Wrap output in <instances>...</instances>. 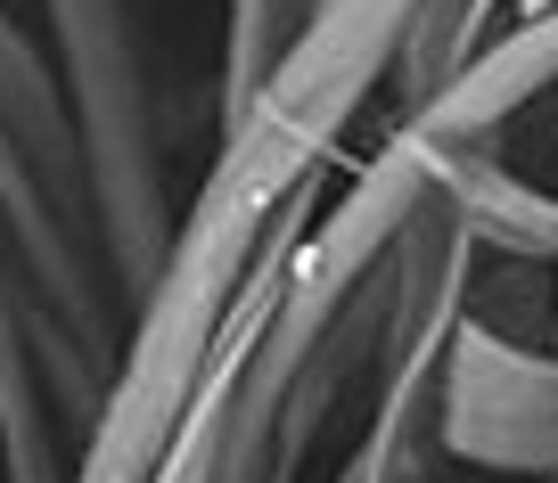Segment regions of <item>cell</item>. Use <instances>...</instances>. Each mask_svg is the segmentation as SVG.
Segmentation results:
<instances>
[{"label":"cell","mask_w":558,"mask_h":483,"mask_svg":"<svg viewBox=\"0 0 558 483\" xmlns=\"http://www.w3.org/2000/svg\"><path fill=\"white\" fill-rule=\"evenodd\" d=\"M34 25L50 41L58 99L74 123V164H83L99 255L116 271V287L140 304V287L157 278L165 246L181 230L173 139H165L148 34H140L132 0H34Z\"/></svg>","instance_id":"1"},{"label":"cell","mask_w":558,"mask_h":483,"mask_svg":"<svg viewBox=\"0 0 558 483\" xmlns=\"http://www.w3.org/2000/svg\"><path fill=\"white\" fill-rule=\"evenodd\" d=\"M476 287V238L427 197L402 230L395 271H386V336H378V394H369L362 443L337 467V483H427L436 459V377L460 311Z\"/></svg>","instance_id":"2"},{"label":"cell","mask_w":558,"mask_h":483,"mask_svg":"<svg viewBox=\"0 0 558 483\" xmlns=\"http://www.w3.org/2000/svg\"><path fill=\"white\" fill-rule=\"evenodd\" d=\"M436 450L501 475H558V352H534L525 336H501L476 311H460L436 377Z\"/></svg>","instance_id":"3"},{"label":"cell","mask_w":558,"mask_h":483,"mask_svg":"<svg viewBox=\"0 0 558 483\" xmlns=\"http://www.w3.org/2000/svg\"><path fill=\"white\" fill-rule=\"evenodd\" d=\"M74 418L58 410V345L0 238V483H74Z\"/></svg>","instance_id":"4"},{"label":"cell","mask_w":558,"mask_h":483,"mask_svg":"<svg viewBox=\"0 0 558 483\" xmlns=\"http://www.w3.org/2000/svg\"><path fill=\"white\" fill-rule=\"evenodd\" d=\"M558 90V0H534L518 25H493L485 50L452 74L427 107H411V123L427 148H485L501 123H518L525 107H542Z\"/></svg>","instance_id":"5"},{"label":"cell","mask_w":558,"mask_h":483,"mask_svg":"<svg viewBox=\"0 0 558 483\" xmlns=\"http://www.w3.org/2000/svg\"><path fill=\"white\" fill-rule=\"evenodd\" d=\"M427 197L476 238V255H509L550 271L558 197H542L525 173H509L493 148H427Z\"/></svg>","instance_id":"6"},{"label":"cell","mask_w":558,"mask_h":483,"mask_svg":"<svg viewBox=\"0 0 558 483\" xmlns=\"http://www.w3.org/2000/svg\"><path fill=\"white\" fill-rule=\"evenodd\" d=\"M320 0H222V66H214V123L239 115L255 99V83L288 58V41L304 34Z\"/></svg>","instance_id":"7"},{"label":"cell","mask_w":558,"mask_h":483,"mask_svg":"<svg viewBox=\"0 0 558 483\" xmlns=\"http://www.w3.org/2000/svg\"><path fill=\"white\" fill-rule=\"evenodd\" d=\"M525 9H534V0H525Z\"/></svg>","instance_id":"8"}]
</instances>
